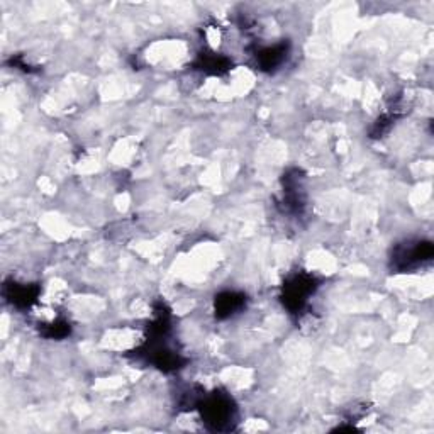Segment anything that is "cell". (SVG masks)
Segmentation results:
<instances>
[{
    "instance_id": "obj_1",
    "label": "cell",
    "mask_w": 434,
    "mask_h": 434,
    "mask_svg": "<svg viewBox=\"0 0 434 434\" xmlns=\"http://www.w3.org/2000/svg\"><path fill=\"white\" fill-rule=\"evenodd\" d=\"M202 415H206V422L214 424V429H222L228 424V419L232 415L231 400L226 397H214L204 407Z\"/></svg>"
},
{
    "instance_id": "obj_2",
    "label": "cell",
    "mask_w": 434,
    "mask_h": 434,
    "mask_svg": "<svg viewBox=\"0 0 434 434\" xmlns=\"http://www.w3.org/2000/svg\"><path fill=\"white\" fill-rule=\"evenodd\" d=\"M241 305H243L241 295L231 294V292H228V294H222L221 297H219L216 301L217 316H221V317L231 316V314L235 311H238Z\"/></svg>"
}]
</instances>
